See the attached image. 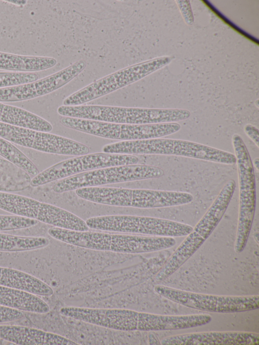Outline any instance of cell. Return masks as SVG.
Returning <instances> with one entry per match:
<instances>
[{
    "mask_svg": "<svg viewBox=\"0 0 259 345\" xmlns=\"http://www.w3.org/2000/svg\"><path fill=\"white\" fill-rule=\"evenodd\" d=\"M254 163L255 164V166L257 170H258V166H259V163H258V158H257L254 160Z\"/></svg>",
    "mask_w": 259,
    "mask_h": 345,
    "instance_id": "cell-30",
    "label": "cell"
},
{
    "mask_svg": "<svg viewBox=\"0 0 259 345\" xmlns=\"http://www.w3.org/2000/svg\"><path fill=\"white\" fill-rule=\"evenodd\" d=\"M0 305L38 314L47 313L49 305L32 293L0 285Z\"/></svg>",
    "mask_w": 259,
    "mask_h": 345,
    "instance_id": "cell-19",
    "label": "cell"
},
{
    "mask_svg": "<svg viewBox=\"0 0 259 345\" xmlns=\"http://www.w3.org/2000/svg\"><path fill=\"white\" fill-rule=\"evenodd\" d=\"M0 122L49 132L52 124L42 117L21 108L0 102Z\"/></svg>",
    "mask_w": 259,
    "mask_h": 345,
    "instance_id": "cell-21",
    "label": "cell"
},
{
    "mask_svg": "<svg viewBox=\"0 0 259 345\" xmlns=\"http://www.w3.org/2000/svg\"><path fill=\"white\" fill-rule=\"evenodd\" d=\"M184 19L189 25L193 24L194 17L189 1H176Z\"/></svg>",
    "mask_w": 259,
    "mask_h": 345,
    "instance_id": "cell-28",
    "label": "cell"
},
{
    "mask_svg": "<svg viewBox=\"0 0 259 345\" xmlns=\"http://www.w3.org/2000/svg\"><path fill=\"white\" fill-rule=\"evenodd\" d=\"M0 156L34 177L39 172L34 164L10 142L0 137Z\"/></svg>",
    "mask_w": 259,
    "mask_h": 345,
    "instance_id": "cell-24",
    "label": "cell"
},
{
    "mask_svg": "<svg viewBox=\"0 0 259 345\" xmlns=\"http://www.w3.org/2000/svg\"><path fill=\"white\" fill-rule=\"evenodd\" d=\"M38 223L36 220L21 216L0 215V231L27 228Z\"/></svg>",
    "mask_w": 259,
    "mask_h": 345,
    "instance_id": "cell-26",
    "label": "cell"
},
{
    "mask_svg": "<svg viewBox=\"0 0 259 345\" xmlns=\"http://www.w3.org/2000/svg\"><path fill=\"white\" fill-rule=\"evenodd\" d=\"M232 145L237 165L239 207L234 250H244L251 231L256 205L255 180L253 164L248 149L241 136L234 134Z\"/></svg>",
    "mask_w": 259,
    "mask_h": 345,
    "instance_id": "cell-5",
    "label": "cell"
},
{
    "mask_svg": "<svg viewBox=\"0 0 259 345\" xmlns=\"http://www.w3.org/2000/svg\"><path fill=\"white\" fill-rule=\"evenodd\" d=\"M0 209L54 227L76 231L89 229L86 222L74 214L56 206L26 196L0 191Z\"/></svg>",
    "mask_w": 259,
    "mask_h": 345,
    "instance_id": "cell-10",
    "label": "cell"
},
{
    "mask_svg": "<svg viewBox=\"0 0 259 345\" xmlns=\"http://www.w3.org/2000/svg\"><path fill=\"white\" fill-rule=\"evenodd\" d=\"M49 244V239L45 237H25L0 233V251H29L45 247Z\"/></svg>",
    "mask_w": 259,
    "mask_h": 345,
    "instance_id": "cell-23",
    "label": "cell"
},
{
    "mask_svg": "<svg viewBox=\"0 0 259 345\" xmlns=\"http://www.w3.org/2000/svg\"><path fill=\"white\" fill-rule=\"evenodd\" d=\"M57 63L56 59L53 57L24 56L0 51V69L32 72L50 69Z\"/></svg>",
    "mask_w": 259,
    "mask_h": 345,
    "instance_id": "cell-20",
    "label": "cell"
},
{
    "mask_svg": "<svg viewBox=\"0 0 259 345\" xmlns=\"http://www.w3.org/2000/svg\"><path fill=\"white\" fill-rule=\"evenodd\" d=\"M155 291L165 298L198 310L216 313H236L258 309V295H215L189 292L157 285Z\"/></svg>",
    "mask_w": 259,
    "mask_h": 345,
    "instance_id": "cell-11",
    "label": "cell"
},
{
    "mask_svg": "<svg viewBox=\"0 0 259 345\" xmlns=\"http://www.w3.org/2000/svg\"><path fill=\"white\" fill-rule=\"evenodd\" d=\"M0 285L35 295L51 296L53 288L40 279L14 269L0 267Z\"/></svg>",
    "mask_w": 259,
    "mask_h": 345,
    "instance_id": "cell-18",
    "label": "cell"
},
{
    "mask_svg": "<svg viewBox=\"0 0 259 345\" xmlns=\"http://www.w3.org/2000/svg\"><path fill=\"white\" fill-rule=\"evenodd\" d=\"M104 153L118 154L176 155L225 164L236 162L234 154L187 140L155 138L122 141L105 145Z\"/></svg>",
    "mask_w": 259,
    "mask_h": 345,
    "instance_id": "cell-2",
    "label": "cell"
},
{
    "mask_svg": "<svg viewBox=\"0 0 259 345\" xmlns=\"http://www.w3.org/2000/svg\"><path fill=\"white\" fill-rule=\"evenodd\" d=\"M0 338L19 345H79L60 335L27 326L0 325Z\"/></svg>",
    "mask_w": 259,
    "mask_h": 345,
    "instance_id": "cell-17",
    "label": "cell"
},
{
    "mask_svg": "<svg viewBox=\"0 0 259 345\" xmlns=\"http://www.w3.org/2000/svg\"><path fill=\"white\" fill-rule=\"evenodd\" d=\"M81 198L97 203L139 208L167 207L191 202L188 192L151 189L90 187L75 190Z\"/></svg>",
    "mask_w": 259,
    "mask_h": 345,
    "instance_id": "cell-4",
    "label": "cell"
},
{
    "mask_svg": "<svg viewBox=\"0 0 259 345\" xmlns=\"http://www.w3.org/2000/svg\"><path fill=\"white\" fill-rule=\"evenodd\" d=\"M63 316L97 326L123 331H148V313L124 309L65 307Z\"/></svg>",
    "mask_w": 259,
    "mask_h": 345,
    "instance_id": "cell-14",
    "label": "cell"
},
{
    "mask_svg": "<svg viewBox=\"0 0 259 345\" xmlns=\"http://www.w3.org/2000/svg\"><path fill=\"white\" fill-rule=\"evenodd\" d=\"M30 176L21 168L0 158V191L15 192L25 190L30 185Z\"/></svg>",
    "mask_w": 259,
    "mask_h": 345,
    "instance_id": "cell-22",
    "label": "cell"
},
{
    "mask_svg": "<svg viewBox=\"0 0 259 345\" xmlns=\"http://www.w3.org/2000/svg\"><path fill=\"white\" fill-rule=\"evenodd\" d=\"M174 58H156L117 70L70 95L63 100V105H80L126 87L162 68Z\"/></svg>",
    "mask_w": 259,
    "mask_h": 345,
    "instance_id": "cell-6",
    "label": "cell"
},
{
    "mask_svg": "<svg viewBox=\"0 0 259 345\" xmlns=\"http://www.w3.org/2000/svg\"><path fill=\"white\" fill-rule=\"evenodd\" d=\"M85 222L89 228L93 229L159 237L185 236L193 228L190 225L171 220L130 215L95 217Z\"/></svg>",
    "mask_w": 259,
    "mask_h": 345,
    "instance_id": "cell-7",
    "label": "cell"
},
{
    "mask_svg": "<svg viewBox=\"0 0 259 345\" xmlns=\"http://www.w3.org/2000/svg\"><path fill=\"white\" fill-rule=\"evenodd\" d=\"M60 123L69 128L94 136L122 141L159 138L175 134L181 129L178 122L134 124L63 117Z\"/></svg>",
    "mask_w": 259,
    "mask_h": 345,
    "instance_id": "cell-8",
    "label": "cell"
},
{
    "mask_svg": "<svg viewBox=\"0 0 259 345\" xmlns=\"http://www.w3.org/2000/svg\"><path fill=\"white\" fill-rule=\"evenodd\" d=\"M87 62L79 60L47 77L22 84L0 88V102L30 100L51 93L66 84L85 68Z\"/></svg>",
    "mask_w": 259,
    "mask_h": 345,
    "instance_id": "cell-15",
    "label": "cell"
},
{
    "mask_svg": "<svg viewBox=\"0 0 259 345\" xmlns=\"http://www.w3.org/2000/svg\"><path fill=\"white\" fill-rule=\"evenodd\" d=\"M24 316L20 310L0 305V323L19 320Z\"/></svg>",
    "mask_w": 259,
    "mask_h": 345,
    "instance_id": "cell-27",
    "label": "cell"
},
{
    "mask_svg": "<svg viewBox=\"0 0 259 345\" xmlns=\"http://www.w3.org/2000/svg\"><path fill=\"white\" fill-rule=\"evenodd\" d=\"M164 175L162 168L153 165L136 164L113 166L60 180L54 185L53 190L61 193L85 187L158 178Z\"/></svg>",
    "mask_w": 259,
    "mask_h": 345,
    "instance_id": "cell-9",
    "label": "cell"
},
{
    "mask_svg": "<svg viewBox=\"0 0 259 345\" xmlns=\"http://www.w3.org/2000/svg\"><path fill=\"white\" fill-rule=\"evenodd\" d=\"M57 112L69 117L114 123L146 124L177 122L189 118L191 112L184 109L146 108L80 105H61Z\"/></svg>",
    "mask_w": 259,
    "mask_h": 345,
    "instance_id": "cell-3",
    "label": "cell"
},
{
    "mask_svg": "<svg viewBox=\"0 0 259 345\" xmlns=\"http://www.w3.org/2000/svg\"><path fill=\"white\" fill-rule=\"evenodd\" d=\"M139 158L133 155L96 153L82 155L57 163L39 172L31 180L36 187L80 173L110 166L136 164Z\"/></svg>",
    "mask_w": 259,
    "mask_h": 345,
    "instance_id": "cell-12",
    "label": "cell"
},
{
    "mask_svg": "<svg viewBox=\"0 0 259 345\" xmlns=\"http://www.w3.org/2000/svg\"><path fill=\"white\" fill-rule=\"evenodd\" d=\"M38 78L37 74L33 72H0V88L34 81Z\"/></svg>",
    "mask_w": 259,
    "mask_h": 345,
    "instance_id": "cell-25",
    "label": "cell"
},
{
    "mask_svg": "<svg viewBox=\"0 0 259 345\" xmlns=\"http://www.w3.org/2000/svg\"><path fill=\"white\" fill-rule=\"evenodd\" d=\"M48 234L55 239L82 248L123 253H143L166 249L176 244L174 237L144 236L76 231L52 227Z\"/></svg>",
    "mask_w": 259,
    "mask_h": 345,
    "instance_id": "cell-1",
    "label": "cell"
},
{
    "mask_svg": "<svg viewBox=\"0 0 259 345\" xmlns=\"http://www.w3.org/2000/svg\"><path fill=\"white\" fill-rule=\"evenodd\" d=\"M246 135L254 143L257 148L259 147V131L257 127L251 124H246L244 126Z\"/></svg>",
    "mask_w": 259,
    "mask_h": 345,
    "instance_id": "cell-29",
    "label": "cell"
},
{
    "mask_svg": "<svg viewBox=\"0 0 259 345\" xmlns=\"http://www.w3.org/2000/svg\"><path fill=\"white\" fill-rule=\"evenodd\" d=\"M0 137L16 144L39 151L60 155L88 154L89 147L60 136L0 122Z\"/></svg>",
    "mask_w": 259,
    "mask_h": 345,
    "instance_id": "cell-13",
    "label": "cell"
},
{
    "mask_svg": "<svg viewBox=\"0 0 259 345\" xmlns=\"http://www.w3.org/2000/svg\"><path fill=\"white\" fill-rule=\"evenodd\" d=\"M163 345H258L257 333L244 331H210L189 333L166 337Z\"/></svg>",
    "mask_w": 259,
    "mask_h": 345,
    "instance_id": "cell-16",
    "label": "cell"
}]
</instances>
